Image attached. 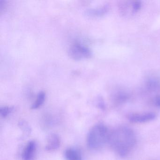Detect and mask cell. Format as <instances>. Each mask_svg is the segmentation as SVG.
I'll return each mask as SVG.
<instances>
[{
	"instance_id": "cell-1",
	"label": "cell",
	"mask_w": 160,
	"mask_h": 160,
	"mask_svg": "<svg viewBox=\"0 0 160 160\" xmlns=\"http://www.w3.org/2000/svg\"><path fill=\"white\" fill-rule=\"evenodd\" d=\"M108 142L115 152L123 158L135 146L136 136L132 129L127 126H120L109 133Z\"/></svg>"
},
{
	"instance_id": "cell-7",
	"label": "cell",
	"mask_w": 160,
	"mask_h": 160,
	"mask_svg": "<svg viewBox=\"0 0 160 160\" xmlns=\"http://www.w3.org/2000/svg\"><path fill=\"white\" fill-rule=\"evenodd\" d=\"M66 160H82V154L78 150L74 148L67 149L64 152Z\"/></svg>"
},
{
	"instance_id": "cell-5",
	"label": "cell",
	"mask_w": 160,
	"mask_h": 160,
	"mask_svg": "<svg viewBox=\"0 0 160 160\" xmlns=\"http://www.w3.org/2000/svg\"><path fill=\"white\" fill-rule=\"evenodd\" d=\"M36 150V142L30 141L24 148L22 154V160H32Z\"/></svg>"
},
{
	"instance_id": "cell-4",
	"label": "cell",
	"mask_w": 160,
	"mask_h": 160,
	"mask_svg": "<svg viewBox=\"0 0 160 160\" xmlns=\"http://www.w3.org/2000/svg\"><path fill=\"white\" fill-rule=\"evenodd\" d=\"M156 114L153 112L134 113L128 115L127 118L130 121L135 123H143L155 119Z\"/></svg>"
},
{
	"instance_id": "cell-9",
	"label": "cell",
	"mask_w": 160,
	"mask_h": 160,
	"mask_svg": "<svg viewBox=\"0 0 160 160\" xmlns=\"http://www.w3.org/2000/svg\"><path fill=\"white\" fill-rule=\"evenodd\" d=\"M45 98V93L43 91L40 92L37 95V98H36L35 102L32 106L31 108L33 109H36L39 108L44 102Z\"/></svg>"
},
{
	"instance_id": "cell-11",
	"label": "cell",
	"mask_w": 160,
	"mask_h": 160,
	"mask_svg": "<svg viewBox=\"0 0 160 160\" xmlns=\"http://www.w3.org/2000/svg\"><path fill=\"white\" fill-rule=\"evenodd\" d=\"M148 86L152 90L157 89L160 87V84L159 81L154 79H151L148 82Z\"/></svg>"
},
{
	"instance_id": "cell-2",
	"label": "cell",
	"mask_w": 160,
	"mask_h": 160,
	"mask_svg": "<svg viewBox=\"0 0 160 160\" xmlns=\"http://www.w3.org/2000/svg\"><path fill=\"white\" fill-rule=\"evenodd\" d=\"M109 132L103 123H97L91 129L87 136V145L91 150L99 149L108 142Z\"/></svg>"
},
{
	"instance_id": "cell-10",
	"label": "cell",
	"mask_w": 160,
	"mask_h": 160,
	"mask_svg": "<svg viewBox=\"0 0 160 160\" xmlns=\"http://www.w3.org/2000/svg\"><path fill=\"white\" fill-rule=\"evenodd\" d=\"M13 107L8 106L2 107L0 108V114L2 117L3 118H7L12 111Z\"/></svg>"
},
{
	"instance_id": "cell-3",
	"label": "cell",
	"mask_w": 160,
	"mask_h": 160,
	"mask_svg": "<svg viewBox=\"0 0 160 160\" xmlns=\"http://www.w3.org/2000/svg\"><path fill=\"white\" fill-rule=\"evenodd\" d=\"M69 55L73 59L81 60L89 58L92 53L88 48L81 44L76 42L73 44L69 48Z\"/></svg>"
},
{
	"instance_id": "cell-8",
	"label": "cell",
	"mask_w": 160,
	"mask_h": 160,
	"mask_svg": "<svg viewBox=\"0 0 160 160\" xmlns=\"http://www.w3.org/2000/svg\"><path fill=\"white\" fill-rule=\"evenodd\" d=\"M107 6L96 9H89L86 12V14L90 17H99L103 15L108 11Z\"/></svg>"
},
{
	"instance_id": "cell-12",
	"label": "cell",
	"mask_w": 160,
	"mask_h": 160,
	"mask_svg": "<svg viewBox=\"0 0 160 160\" xmlns=\"http://www.w3.org/2000/svg\"><path fill=\"white\" fill-rule=\"evenodd\" d=\"M19 126L20 128L23 130L24 133V135L29 134L30 132V128L28 123L24 122H21L19 123Z\"/></svg>"
},
{
	"instance_id": "cell-6",
	"label": "cell",
	"mask_w": 160,
	"mask_h": 160,
	"mask_svg": "<svg viewBox=\"0 0 160 160\" xmlns=\"http://www.w3.org/2000/svg\"><path fill=\"white\" fill-rule=\"evenodd\" d=\"M61 144L60 138L57 134H50L48 137L45 149L48 151L56 150L59 148Z\"/></svg>"
},
{
	"instance_id": "cell-13",
	"label": "cell",
	"mask_w": 160,
	"mask_h": 160,
	"mask_svg": "<svg viewBox=\"0 0 160 160\" xmlns=\"http://www.w3.org/2000/svg\"><path fill=\"white\" fill-rule=\"evenodd\" d=\"M154 104L156 106L160 107V95L155 97L154 100Z\"/></svg>"
}]
</instances>
